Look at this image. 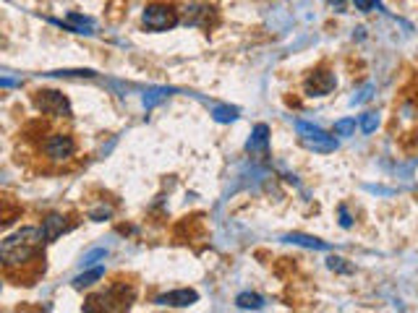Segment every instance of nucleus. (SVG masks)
Returning a JSON list of instances; mask_svg holds the SVG:
<instances>
[{
	"instance_id": "f257e3e1",
	"label": "nucleus",
	"mask_w": 418,
	"mask_h": 313,
	"mask_svg": "<svg viewBox=\"0 0 418 313\" xmlns=\"http://www.w3.org/2000/svg\"><path fill=\"white\" fill-rule=\"evenodd\" d=\"M42 240H45V233L37 230V227H21L19 233L8 235L3 245H0V261L6 269H13V266H21L31 261L34 256L40 254Z\"/></svg>"
},
{
	"instance_id": "f03ea898",
	"label": "nucleus",
	"mask_w": 418,
	"mask_h": 313,
	"mask_svg": "<svg viewBox=\"0 0 418 313\" xmlns=\"http://www.w3.org/2000/svg\"><path fill=\"white\" fill-rule=\"evenodd\" d=\"M296 131H298V138L301 144L311 152H319V154H332V152H338V138L335 133H327V131H322L319 126H311L306 120H296Z\"/></svg>"
},
{
	"instance_id": "7ed1b4c3",
	"label": "nucleus",
	"mask_w": 418,
	"mask_h": 313,
	"mask_svg": "<svg viewBox=\"0 0 418 313\" xmlns=\"http://www.w3.org/2000/svg\"><path fill=\"white\" fill-rule=\"evenodd\" d=\"M141 24H144V29L150 31H168L178 27L180 16L178 10L173 8V6H168V3H152L141 13Z\"/></svg>"
},
{
	"instance_id": "20e7f679",
	"label": "nucleus",
	"mask_w": 418,
	"mask_h": 313,
	"mask_svg": "<svg viewBox=\"0 0 418 313\" xmlns=\"http://www.w3.org/2000/svg\"><path fill=\"white\" fill-rule=\"evenodd\" d=\"M34 102H37V108H40L45 115H50V117L73 115L69 97H66L63 92H55V89H42V92H37V99H34Z\"/></svg>"
},
{
	"instance_id": "39448f33",
	"label": "nucleus",
	"mask_w": 418,
	"mask_h": 313,
	"mask_svg": "<svg viewBox=\"0 0 418 313\" xmlns=\"http://www.w3.org/2000/svg\"><path fill=\"white\" fill-rule=\"evenodd\" d=\"M42 152H45V156L52 159V162H66V159L73 156L76 144H73V138H71L69 133H50L48 141L42 144Z\"/></svg>"
},
{
	"instance_id": "423d86ee",
	"label": "nucleus",
	"mask_w": 418,
	"mask_h": 313,
	"mask_svg": "<svg viewBox=\"0 0 418 313\" xmlns=\"http://www.w3.org/2000/svg\"><path fill=\"white\" fill-rule=\"evenodd\" d=\"M335 87H338L335 73H332V71H324V68L314 71V73L306 78V84H303V89H306L309 97H327Z\"/></svg>"
},
{
	"instance_id": "0eeeda50",
	"label": "nucleus",
	"mask_w": 418,
	"mask_h": 313,
	"mask_svg": "<svg viewBox=\"0 0 418 313\" xmlns=\"http://www.w3.org/2000/svg\"><path fill=\"white\" fill-rule=\"evenodd\" d=\"M199 300V293L196 290H189V287H183V290H173V293H165L154 298V303L157 305H170V308H189Z\"/></svg>"
},
{
	"instance_id": "6e6552de",
	"label": "nucleus",
	"mask_w": 418,
	"mask_h": 313,
	"mask_svg": "<svg viewBox=\"0 0 418 313\" xmlns=\"http://www.w3.org/2000/svg\"><path fill=\"white\" fill-rule=\"evenodd\" d=\"M246 152L251 156H267L269 152V126L259 123V126L251 131L249 141H246Z\"/></svg>"
},
{
	"instance_id": "1a4fd4ad",
	"label": "nucleus",
	"mask_w": 418,
	"mask_h": 313,
	"mask_svg": "<svg viewBox=\"0 0 418 313\" xmlns=\"http://www.w3.org/2000/svg\"><path fill=\"white\" fill-rule=\"evenodd\" d=\"M66 217L63 214H48L42 219V233H45V240L52 243V240H58L60 235L66 233Z\"/></svg>"
},
{
	"instance_id": "9d476101",
	"label": "nucleus",
	"mask_w": 418,
	"mask_h": 313,
	"mask_svg": "<svg viewBox=\"0 0 418 313\" xmlns=\"http://www.w3.org/2000/svg\"><path fill=\"white\" fill-rule=\"evenodd\" d=\"M282 240H285V243H293V245L311 248V251H329V243L319 240V238H311V235H303V233H290V235H285Z\"/></svg>"
},
{
	"instance_id": "9b49d317",
	"label": "nucleus",
	"mask_w": 418,
	"mask_h": 313,
	"mask_svg": "<svg viewBox=\"0 0 418 313\" xmlns=\"http://www.w3.org/2000/svg\"><path fill=\"white\" fill-rule=\"evenodd\" d=\"M66 29L76 31V34H94V24L89 19H84L81 13H69V21H66Z\"/></svg>"
},
{
	"instance_id": "f8f14e48",
	"label": "nucleus",
	"mask_w": 418,
	"mask_h": 313,
	"mask_svg": "<svg viewBox=\"0 0 418 313\" xmlns=\"http://www.w3.org/2000/svg\"><path fill=\"white\" fill-rule=\"evenodd\" d=\"M102 277H105V269L102 266H94V269H87L84 274H79L76 279H73V287L76 290H84V287H92L94 282H100Z\"/></svg>"
},
{
	"instance_id": "ddd939ff",
	"label": "nucleus",
	"mask_w": 418,
	"mask_h": 313,
	"mask_svg": "<svg viewBox=\"0 0 418 313\" xmlns=\"http://www.w3.org/2000/svg\"><path fill=\"white\" fill-rule=\"evenodd\" d=\"M170 94H173V89H168V87H154V89H150V92L144 94V99H141V102H144V108H147V110H152V108H157L159 102H165V99H168Z\"/></svg>"
},
{
	"instance_id": "4468645a",
	"label": "nucleus",
	"mask_w": 418,
	"mask_h": 313,
	"mask_svg": "<svg viewBox=\"0 0 418 313\" xmlns=\"http://www.w3.org/2000/svg\"><path fill=\"white\" fill-rule=\"evenodd\" d=\"M236 305L240 311H259V308H264V298L257 293H240L236 298Z\"/></svg>"
},
{
	"instance_id": "2eb2a0df",
	"label": "nucleus",
	"mask_w": 418,
	"mask_h": 313,
	"mask_svg": "<svg viewBox=\"0 0 418 313\" xmlns=\"http://www.w3.org/2000/svg\"><path fill=\"white\" fill-rule=\"evenodd\" d=\"M377 126H379V112H374V110H368V112H363L361 115V120H359V128H361V133H374L377 131Z\"/></svg>"
},
{
	"instance_id": "dca6fc26",
	"label": "nucleus",
	"mask_w": 418,
	"mask_h": 313,
	"mask_svg": "<svg viewBox=\"0 0 418 313\" xmlns=\"http://www.w3.org/2000/svg\"><path fill=\"white\" fill-rule=\"evenodd\" d=\"M212 117H215L217 123H233V120L238 117V108H228V105H217V108L212 110Z\"/></svg>"
},
{
	"instance_id": "f3484780",
	"label": "nucleus",
	"mask_w": 418,
	"mask_h": 313,
	"mask_svg": "<svg viewBox=\"0 0 418 313\" xmlns=\"http://www.w3.org/2000/svg\"><path fill=\"white\" fill-rule=\"evenodd\" d=\"M332 133H335V136H353V133H356V117H343V120H338Z\"/></svg>"
},
{
	"instance_id": "a211bd4d",
	"label": "nucleus",
	"mask_w": 418,
	"mask_h": 313,
	"mask_svg": "<svg viewBox=\"0 0 418 313\" xmlns=\"http://www.w3.org/2000/svg\"><path fill=\"white\" fill-rule=\"evenodd\" d=\"M105 259H108V248H94V251H89V254H84V259H81V266H84V269H89L92 264L105 261Z\"/></svg>"
},
{
	"instance_id": "6ab92c4d",
	"label": "nucleus",
	"mask_w": 418,
	"mask_h": 313,
	"mask_svg": "<svg viewBox=\"0 0 418 313\" xmlns=\"http://www.w3.org/2000/svg\"><path fill=\"white\" fill-rule=\"evenodd\" d=\"M327 266L332 272H343V274H350L353 272V266L345 264V259H340V256H329L327 259Z\"/></svg>"
},
{
	"instance_id": "aec40b11",
	"label": "nucleus",
	"mask_w": 418,
	"mask_h": 313,
	"mask_svg": "<svg viewBox=\"0 0 418 313\" xmlns=\"http://www.w3.org/2000/svg\"><path fill=\"white\" fill-rule=\"evenodd\" d=\"M374 97V84H366V87H361L356 94H353V105H363V102H368V99Z\"/></svg>"
},
{
	"instance_id": "412c9836",
	"label": "nucleus",
	"mask_w": 418,
	"mask_h": 313,
	"mask_svg": "<svg viewBox=\"0 0 418 313\" xmlns=\"http://www.w3.org/2000/svg\"><path fill=\"white\" fill-rule=\"evenodd\" d=\"M353 6H356V10H361V13H374V10L382 8L379 0H353Z\"/></svg>"
},
{
	"instance_id": "4be33fe9",
	"label": "nucleus",
	"mask_w": 418,
	"mask_h": 313,
	"mask_svg": "<svg viewBox=\"0 0 418 313\" xmlns=\"http://www.w3.org/2000/svg\"><path fill=\"white\" fill-rule=\"evenodd\" d=\"M50 76H66V78L84 76V78H92V76H94V71H55V73H50Z\"/></svg>"
},
{
	"instance_id": "5701e85b",
	"label": "nucleus",
	"mask_w": 418,
	"mask_h": 313,
	"mask_svg": "<svg viewBox=\"0 0 418 313\" xmlns=\"http://www.w3.org/2000/svg\"><path fill=\"white\" fill-rule=\"evenodd\" d=\"M340 225L345 227V230H350V227H353V217H350L348 206H340Z\"/></svg>"
},
{
	"instance_id": "b1692460",
	"label": "nucleus",
	"mask_w": 418,
	"mask_h": 313,
	"mask_svg": "<svg viewBox=\"0 0 418 313\" xmlns=\"http://www.w3.org/2000/svg\"><path fill=\"white\" fill-rule=\"evenodd\" d=\"M110 214H113V209H110V206H102L97 212H92V219H94V222H102V219H108Z\"/></svg>"
},
{
	"instance_id": "393cba45",
	"label": "nucleus",
	"mask_w": 418,
	"mask_h": 313,
	"mask_svg": "<svg viewBox=\"0 0 418 313\" xmlns=\"http://www.w3.org/2000/svg\"><path fill=\"white\" fill-rule=\"evenodd\" d=\"M327 3H329V6H332L335 10H343V8H345V0H327Z\"/></svg>"
}]
</instances>
